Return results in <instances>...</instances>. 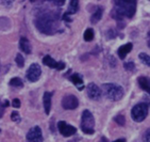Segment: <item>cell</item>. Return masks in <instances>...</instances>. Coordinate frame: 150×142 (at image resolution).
I'll use <instances>...</instances> for the list:
<instances>
[{
	"mask_svg": "<svg viewBox=\"0 0 150 142\" xmlns=\"http://www.w3.org/2000/svg\"><path fill=\"white\" fill-rule=\"evenodd\" d=\"M62 106L66 110H74L79 106V101L75 95L67 94L62 99Z\"/></svg>",
	"mask_w": 150,
	"mask_h": 142,
	"instance_id": "cell-7",
	"label": "cell"
},
{
	"mask_svg": "<svg viewBox=\"0 0 150 142\" xmlns=\"http://www.w3.org/2000/svg\"><path fill=\"white\" fill-rule=\"evenodd\" d=\"M3 113H4V105L0 101V118H2Z\"/></svg>",
	"mask_w": 150,
	"mask_h": 142,
	"instance_id": "cell-30",
	"label": "cell"
},
{
	"mask_svg": "<svg viewBox=\"0 0 150 142\" xmlns=\"http://www.w3.org/2000/svg\"><path fill=\"white\" fill-rule=\"evenodd\" d=\"M79 10V0H70L69 6H68V10H67L66 14L64 15L65 17H69L70 15L76 14Z\"/></svg>",
	"mask_w": 150,
	"mask_h": 142,
	"instance_id": "cell-14",
	"label": "cell"
},
{
	"mask_svg": "<svg viewBox=\"0 0 150 142\" xmlns=\"http://www.w3.org/2000/svg\"><path fill=\"white\" fill-rule=\"evenodd\" d=\"M58 128H59V131L61 133V135L64 137H70L77 133V128L74 127V126H71V125H69V124H67L66 122H64V121L59 122Z\"/></svg>",
	"mask_w": 150,
	"mask_h": 142,
	"instance_id": "cell-9",
	"label": "cell"
},
{
	"mask_svg": "<svg viewBox=\"0 0 150 142\" xmlns=\"http://www.w3.org/2000/svg\"><path fill=\"white\" fill-rule=\"evenodd\" d=\"M136 0H114V9L112 16L115 19L121 20L122 18H131L135 14Z\"/></svg>",
	"mask_w": 150,
	"mask_h": 142,
	"instance_id": "cell-1",
	"label": "cell"
},
{
	"mask_svg": "<svg viewBox=\"0 0 150 142\" xmlns=\"http://www.w3.org/2000/svg\"><path fill=\"white\" fill-rule=\"evenodd\" d=\"M55 21H57V16L54 14H51L49 12H42L36 16L34 24L40 32L44 34H52L57 31Z\"/></svg>",
	"mask_w": 150,
	"mask_h": 142,
	"instance_id": "cell-2",
	"label": "cell"
},
{
	"mask_svg": "<svg viewBox=\"0 0 150 142\" xmlns=\"http://www.w3.org/2000/svg\"><path fill=\"white\" fill-rule=\"evenodd\" d=\"M148 47L150 48V31L148 32Z\"/></svg>",
	"mask_w": 150,
	"mask_h": 142,
	"instance_id": "cell-31",
	"label": "cell"
},
{
	"mask_svg": "<svg viewBox=\"0 0 150 142\" xmlns=\"http://www.w3.org/2000/svg\"><path fill=\"white\" fill-rule=\"evenodd\" d=\"M113 142H126V140H125V139H117V140H115V141H113Z\"/></svg>",
	"mask_w": 150,
	"mask_h": 142,
	"instance_id": "cell-34",
	"label": "cell"
},
{
	"mask_svg": "<svg viewBox=\"0 0 150 142\" xmlns=\"http://www.w3.org/2000/svg\"><path fill=\"white\" fill-rule=\"evenodd\" d=\"M23 80L18 77H15V78H12L10 80V86L12 87H16V88H21L23 87Z\"/></svg>",
	"mask_w": 150,
	"mask_h": 142,
	"instance_id": "cell-19",
	"label": "cell"
},
{
	"mask_svg": "<svg viewBox=\"0 0 150 142\" xmlns=\"http://www.w3.org/2000/svg\"><path fill=\"white\" fill-rule=\"evenodd\" d=\"M43 63L45 65H47V66H49L50 69H54V70H58V71H62L65 69V63H63V62H57L50 56H45L44 57Z\"/></svg>",
	"mask_w": 150,
	"mask_h": 142,
	"instance_id": "cell-11",
	"label": "cell"
},
{
	"mask_svg": "<svg viewBox=\"0 0 150 142\" xmlns=\"http://www.w3.org/2000/svg\"><path fill=\"white\" fill-rule=\"evenodd\" d=\"M43 133L40 126L32 127L27 133V141L28 142H43Z\"/></svg>",
	"mask_w": 150,
	"mask_h": 142,
	"instance_id": "cell-8",
	"label": "cell"
},
{
	"mask_svg": "<svg viewBox=\"0 0 150 142\" xmlns=\"http://www.w3.org/2000/svg\"><path fill=\"white\" fill-rule=\"evenodd\" d=\"M139 84L141 89L150 94V78L147 76H141L139 78Z\"/></svg>",
	"mask_w": 150,
	"mask_h": 142,
	"instance_id": "cell-15",
	"label": "cell"
},
{
	"mask_svg": "<svg viewBox=\"0 0 150 142\" xmlns=\"http://www.w3.org/2000/svg\"><path fill=\"white\" fill-rule=\"evenodd\" d=\"M95 126V120L90 110H84L82 112V121H81V129L84 133L93 135L95 133L94 131Z\"/></svg>",
	"mask_w": 150,
	"mask_h": 142,
	"instance_id": "cell-4",
	"label": "cell"
},
{
	"mask_svg": "<svg viewBox=\"0 0 150 142\" xmlns=\"http://www.w3.org/2000/svg\"><path fill=\"white\" fill-rule=\"evenodd\" d=\"M102 14H103V9L101 6H98L96 11L92 14V17H91V23L92 24H97L99 20L102 17Z\"/></svg>",
	"mask_w": 150,
	"mask_h": 142,
	"instance_id": "cell-18",
	"label": "cell"
},
{
	"mask_svg": "<svg viewBox=\"0 0 150 142\" xmlns=\"http://www.w3.org/2000/svg\"><path fill=\"white\" fill-rule=\"evenodd\" d=\"M11 119L13 122H19L20 121V116L17 111H13L11 114Z\"/></svg>",
	"mask_w": 150,
	"mask_h": 142,
	"instance_id": "cell-24",
	"label": "cell"
},
{
	"mask_svg": "<svg viewBox=\"0 0 150 142\" xmlns=\"http://www.w3.org/2000/svg\"><path fill=\"white\" fill-rule=\"evenodd\" d=\"M12 105L14 108H19L20 107V101L18 98H14L12 101Z\"/></svg>",
	"mask_w": 150,
	"mask_h": 142,
	"instance_id": "cell-27",
	"label": "cell"
},
{
	"mask_svg": "<svg viewBox=\"0 0 150 142\" xmlns=\"http://www.w3.org/2000/svg\"><path fill=\"white\" fill-rule=\"evenodd\" d=\"M101 92L108 99L113 101H119L124 96V89L116 83H103L101 86Z\"/></svg>",
	"mask_w": 150,
	"mask_h": 142,
	"instance_id": "cell-3",
	"label": "cell"
},
{
	"mask_svg": "<svg viewBox=\"0 0 150 142\" xmlns=\"http://www.w3.org/2000/svg\"><path fill=\"white\" fill-rule=\"evenodd\" d=\"M124 67H125V70L132 71V70H134V69H135V65H134V63H133V62H127V63L124 64Z\"/></svg>",
	"mask_w": 150,
	"mask_h": 142,
	"instance_id": "cell-25",
	"label": "cell"
},
{
	"mask_svg": "<svg viewBox=\"0 0 150 142\" xmlns=\"http://www.w3.org/2000/svg\"><path fill=\"white\" fill-rule=\"evenodd\" d=\"M100 142H108V139H107V138H105V137H101Z\"/></svg>",
	"mask_w": 150,
	"mask_h": 142,
	"instance_id": "cell-32",
	"label": "cell"
},
{
	"mask_svg": "<svg viewBox=\"0 0 150 142\" xmlns=\"http://www.w3.org/2000/svg\"><path fill=\"white\" fill-rule=\"evenodd\" d=\"M15 61H16V64H17L18 66H19V67H23V65H25V60H23V56L20 55V54H17V55H16Z\"/></svg>",
	"mask_w": 150,
	"mask_h": 142,
	"instance_id": "cell-22",
	"label": "cell"
},
{
	"mask_svg": "<svg viewBox=\"0 0 150 142\" xmlns=\"http://www.w3.org/2000/svg\"><path fill=\"white\" fill-rule=\"evenodd\" d=\"M86 93H87V96H88L91 99H93V101H98V99H100L101 94H102L101 89L98 86H96L95 83L87 84Z\"/></svg>",
	"mask_w": 150,
	"mask_h": 142,
	"instance_id": "cell-10",
	"label": "cell"
},
{
	"mask_svg": "<svg viewBox=\"0 0 150 142\" xmlns=\"http://www.w3.org/2000/svg\"><path fill=\"white\" fill-rule=\"evenodd\" d=\"M65 1H66V0H52V2L58 6H62L64 3H65Z\"/></svg>",
	"mask_w": 150,
	"mask_h": 142,
	"instance_id": "cell-28",
	"label": "cell"
},
{
	"mask_svg": "<svg viewBox=\"0 0 150 142\" xmlns=\"http://www.w3.org/2000/svg\"><path fill=\"white\" fill-rule=\"evenodd\" d=\"M83 38L86 42H91V41H93V39H94V30L91 29V28L86 29V31L84 32Z\"/></svg>",
	"mask_w": 150,
	"mask_h": 142,
	"instance_id": "cell-20",
	"label": "cell"
},
{
	"mask_svg": "<svg viewBox=\"0 0 150 142\" xmlns=\"http://www.w3.org/2000/svg\"><path fill=\"white\" fill-rule=\"evenodd\" d=\"M70 80L72 81V83L77 86L79 90H83L84 88V83H83V78H82V76L80 74H74V75L70 76Z\"/></svg>",
	"mask_w": 150,
	"mask_h": 142,
	"instance_id": "cell-16",
	"label": "cell"
},
{
	"mask_svg": "<svg viewBox=\"0 0 150 142\" xmlns=\"http://www.w3.org/2000/svg\"><path fill=\"white\" fill-rule=\"evenodd\" d=\"M114 120H115L116 123L118 125H120V126H124L125 123H126V119H125V116H122V114H118L117 116L114 118Z\"/></svg>",
	"mask_w": 150,
	"mask_h": 142,
	"instance_id": "cell-23",
	"label": "cell"
},
{
	"mask_svg": "<svg viewBox=\"0 0 150 142\" xmlns=\"http://www.w3.org/2000/svg\"><path fill=\"white\" fill-rule=\"evenodd\" d=\"M13 2H14V0H1V3L4 6H10Z\"/></svg>",
	"mask_w": 150,
	"mask_h": 142,
	"instance_id": "cell-29",
	"label": "cell"
},
{
	"mask_svg": "<svg viewBox=\"0 0 150 142\" xmlns=\"http://www.w3.org/2000/svg\"><path fill=\"white\" fill-rule=\"evenodd\" d=\"M132 47H133L132 43H127V44H125V45L119 47L118 50H117V54H118L119 58H120L121 60H124V59L126 58V56L132 50Z\"/></svg>",
	"mask_w": 150,
	"mask_h": 142,
	"instance_id": "cell-12",
	"label": "cell"
},
{
	"mask_svg": "<svg viewBox=\"0 0 150 142\" xmlns=\"http://www.w3.org/2000/svg\"><path fill=\"white\" fill-rule=\"evenodd\" d=\"M19 47L20 49L23 50V51H25L27 54V55H30L31 54V44H30L29 40L27 38H21L19 41Z\"/></svg>",
	"mask_w": 150,
	"mask_h": 142,
	"instance_id": "cell-17",
	"label": "cell"
},
{
	"mask_svg": "<svg viewBox=\"0 0 150 142\" xmlns=\"http://www.w3.org/2000/svg\"><path fill=\"white\" fill-rule=\"evenodd\" d=\"M33 1H36V0H31V2H33Z\"/></svg>",
	"mask_w": 150,
	"mask_h": 142,
	"instance_id": "cell-35",
	"label": "cell"
},
{
	"mask_svg": "<svg viewBox=\"0 0 150 142\" xmlns=\"http://www.w3.org/2000/svg\"><path fill=\"white\" fill-rule=\"evenodd\" d=\"M148 116V105L145 103H139V104L135 105L131 110V118L133 121L137 122H143L146 116Z\"/></svg>",
	"mask_w": 150,
	"mask_h": 142,
	"instance_id": "cell-5",
	"label": "cell"
},
{
	"mask_svg": "<svg viewBox=\"0 0 150 142\" xmlns=\"http://www.w3.org/2000/svg\"><path fill=\"white\" fill-rule=\"evenodd\" d=\"M40 74H42V69L38 65V63H33L30 65L29 70L27 71V79L31 82H35L38 81L40 77Z\"/></svg>",
	"mask_w": 150,
	"mask_h": 142,
	"instance_id": "cell-6",
	"label": "cell"
},
{
	"mask_svg": "<svg viewBox=\"0 0 150 142\" xmlns=\"http://www.w3.org/2000/svg\"><path fill=\"white\" fill-rule=\"evenodd\" d=\"M3 105H4V107H9V105H10L9 101H4V104H3Z\"/></svg>",
	"mask_w": 150,
	"mask_h": 142,
	"instance_id": "cell-33",
	"label": "cell"
},
{
	"mask_svg": "<svg viewBox=\"0 0 150 142\" xmlns=\"http://www.w3.org/2000/svg\"><path fill=\"white\" fill-rule=\"evenodd\" d=\"M139 59L142 60V62H143V63H145L146 65L150 66V56H148L147 54L142 52V54H139Z\"/></svg>",
	"mask_w": 150,
	"mask_h": 142,
	"instance_id": "cell-21",
	"label": "cell"
},
{
	"mask_svg": "<svg viewBox=\"0 0 150 142\" xmlns=\"http://www.w3.org/2000/svg\"><path fill=\"white\" fill-rule=\"evenodd\" d=\"M51 98H52V93L50 92H45L43 96V101H44V109L46 114H49L50 109H51Z\"/></svg>",
	"mask_w": 150,
	"mask_h": 142,
	"instance_id": "cell-13",
	"label": "cell"
},
{
	"mask_svg": "<svg viewBox=\"0 0 150 142\" xmlns=\"http://www.w3.org/2000/svg\"><path fill=\"white\" fill-rule=\"evenodd\" d=\"M144 141L145 142H150V128H148L147 131L144 133Z\"/></svg>",
	"mask_w": 150,
	"mask_h": 142,
	"instance_id": "cell-26",
	"label": "cell"
}]
</instances>
